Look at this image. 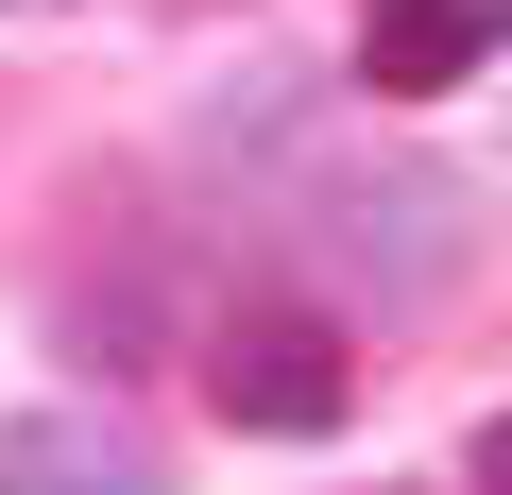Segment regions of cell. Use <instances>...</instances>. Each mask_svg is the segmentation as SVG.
I'll list each match as a JSON object with an SVG mask.
<instances>
[{
    "mask_svg": "<svg viewBox=\"0 0 512 495\" xmlns=\"http://www.w3.org/2000/svg\"><path fill=\"white\" fill-rule=\"evenodd\" d=\"M461 205H478L461 171H427V154H376V171H325L291 239H308L342 291H376V308H427V291L478 257V222H461Z\"/></svg>",
    "mask_w": 512,
    "mask_h": 495,
    "instance_id": "cell-1",
    "label": "cell"
},
{
    "mask_svg": "<svg viewBox=\"0 0 512 495\" xmlns=\"http://www.w3.org/2000/svg\"><path fill=\"white\" fill-rule=\"evenodd\" d=\"M205 410L256 427V444H325V427L359 410V359H342L325 308H222V325H205Z\"/></svg>",
    "mask_w": 512,
    "mask_h": 495,
    "instance_id": "cell-2",
    "label": "cell"
},
{
    "mask_svg": "<svg viewBox=\"0 0 512 495\" xmlns=\"http://www.w3.org/2000/svg\"><path fill=\"white\" fill-rule=\"evenodd\" d=\"M495 52H512V0H359V86H376V103L478 86Z\"/></svg>",
    "mask_w": 512,
    "mask_h": 495,
    "instance_id": "cell-3",
    "label": "cell"
},
{
    "mask_svg": "<svg viewBox=\"0 0 512 495\" xmlns=\"http://www.w3.org/2000/svg\"><path fill=\"white\" fill-rule=\"evenodd\" d=\"M0 495H171V461L120 410H18L0 427Z\"/></svg>",
    "mask_w": 512,
    "mask_h": 495,
    "instance_id": "cell-4",
    "label": "cell"
},
{
    "mask_svg": "<svg viewBox=\"0 0 512 495\" xmlns=\"http://www.w3.org/2000/svg\"><path fill=\"white\" fill-rule=\"evenodd\" d=\"M461 478H478V495H512V410H478V444H461Z\"/></svg>",
    "mask_w": 512,
    "mask_h": 495,
    "instance_id": "cell-5",
    "label": "cell"
},
{
    "mask_svg": "<svg viewBox=\"0 0 512 495\" xmlns=\"http://www.w3.org/2000/svg\"><path fill=\"white\" fill-rule=\"evenodd\" d=\"M376 495H393V478H376Z\"/></svg>",
    "mask_w": 512,
    "mask_h": 495,
    "instance_id": "cell-6",
    "label": "cell"
}]
</instances>
